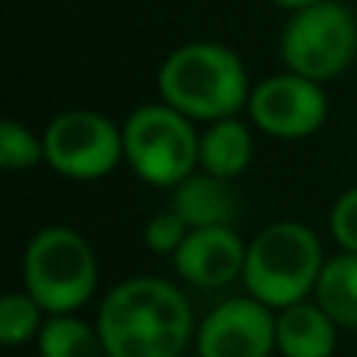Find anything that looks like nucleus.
Instances as JSON below:
<instances>
[{
    "mask_svg": "<svg viewBox=\"0 0 357 357\" xmlns=\"http://www.w3.org/2000/svg\"><path fill=\"white\" fill-rule=\"evenodd\" d=\"M44 326V307L29 291H10L0 301V342L6 348H22L38 339Z\"/></svg>",
    "mask_w": 357,
    "mask_h": 357,
    "instance_id": "dca6fc26",
    "label": "nucleus"
},
{
    "mask_svg": "<svg viewBox=\"0 0 357 357\" xmlns=\"http://www.w3.org/2000/svg\"><path fill=\"white\" fill-rule=\"evenodd\" d=\"M98 257L82 232L69 226H44L22 254L25 291L44 314H75L98 291Z\"/></svg>",
    "mask_w": 357,
    "mask_h": 357,
    "instance_id": "20e7f679",
    "label": "nucleus"
},
{
    "mask_svg": "<svg viewBox=\"0 0 357 357\" xmlns=\"http://www.w3.org/2000/svg\"><path fill=\"white\" fill-rule=\"evenodd\" d=\"M169 210H176L188 229L232 226L238 216V195H235L232 182L197 169L173 188Z\"/></svg>",
    "mask_w": 357,
    "mask_h": 357,
    "instance_id": "9b49d317",
    "label": "nucleus"
},
{
    "mask_svg": "<svg viewBox=\"0 0 357 357\" xmlns=\"http://www.w3.org/2000/svg\"><path fill=\"white\" fill-rule=\"evenodd\" d=\"M98 333L107 357H182L195 339V314L173 282L132 276L104 295Z\"/></svg>",
    "mask_w": 357,
    "mask_h": 357,
    "instance_id": "f257e3e1",
    "label": "nucleus"
},
{
    "mask_svg": "<svg viewBox=\"0 0 357 357\" xmlns=\"http://www.w3.org/2000/svg\"><path fill=\"white\" fill-rule=\"evenodd\" d=\"M270 3L279 6V10H285L291 16V13H301V10H307V6L320 3V0H270Z\"/></svg>",
    "mask_w": 357,
    "mask_h": 357,
    "instance_id": "aec40b11",
    "label": "nucleus"
},
{
    "mask_svg": "<svg viewBox=\"0 0 357 357\" xmlns=\"http://www.w3.org/2000/svg\"><path fill=\"white\" fill-rule=\"evenodd\" d=\"M35 345L38 357H107L98 326H88L75 314L47 317Z\"/></svg>",
    "mask_w": 357,
    "mask_h": 357,
    "instance_id": "2eb2a0df",
    "label": "nucleus"
},
{
    "mask_svg": "<svg viewBox=\"0 0 357 357\" xmlns=\"http://www.w3.org/2000/svg\"><path fill=\"white\" fill-rule=\"evenodd\" d=\"M248 116L264 135L279 142H298L323 129L329 116V100L320 82L301 79L295 73H279L254 85Z\"/></svg>",
    "mask_w": 357,
    "mask_h": 357,
    "instance_id": "6e6552de",
    "label": "nucleus"
},
{
    "mask_svg": "<svg viewBox=\"0 0 357 357\" xmlns=\"http://www.w3.org/2000/svg\"><path fill=\"white\" fill-rule=\"evenodd\" d=\"M248 245L232 226L191 229L182 248L173 254L178 279L197 289H222L245 273Z\"/></svg>",
    "mask_w": 357,
    "mask_h": 357,
    "instance_id": "9d476101",
    "label": "nucleus"
},
{
    "mask_svg": "<svg viewBox=\"0 0 357 357\" xmlns=\"http://www.w3.org/2000/svg\"><path fill=\"white\" fill-rule=\"evenodd\" d=\"M317 304L339 326L357 333V254H335L326 260L317 282Z\"/></svg>",
    "mask_w": 357,
    "mask_h": 357,
    "instance_id": "4468645a",
    "label": "nucleus"
},
{
    "mask_svg": "<svg viewBox=\"0 0 357 357\" xmlns=\"http://www.w3.org/2000/svg\"><path fill=\"white\" fill-rule=\"evenodd\" d=\"M44 163L73 182H98L126 160L123 126L94 110H66L44 129Z\"/></svg>",
    "mask_w": 357,
    "mask_h": 357,
    "instance_id": "0eeeda50",
    "label": "nucleus"
},
{
    "mask_svg": "<svg viewBox=\"0 0 357 357\" xmlns=\"http://www.w3.org/2000/svg\"><path fill=\"white\" fill-rule=\"evenodd\" d=\"M285 73L310 82H333L357 56V19L342 0H320L291 13L279 38Z\"/></svg>",
    "mask_w": 357,
    "mask_h": 357,
    "instance_id": "423d86ee",
    "label": "nucleus"
},
{
    "mask_svg": "<svg viewBox=\"0 0 357 357\" xmlns=\"http://www.w3.org/2000/svg\"><path fill=\"white\" fill-rule=\"evenodd\" d=\"M329 232L345 254H357V185L335 197L329 210Z\"/></svg>",
    "mask_w": 357,
    "mask_h": 357,
    "instance_id": "6ab92c4d",
    "label": "nucleus"
},
{
    "mask_svg": "<svg viewBox=\"0 0 357 357\" xmlns=\"http://www.w3.org/2000/svg\"><path fill=\"white\" fill-rule=\"evenodd\" d=\"M191 229L185 226V220L176 213V210H163V213L151 216L148 226H144V245L154 254H173L182 248V241L188 238Z\"/></svg>",
    "mask_w": 357,
    "mask_h": 357,
    "instance_id": "a211bd4d",
    "label": "nucleus"
},
{
    "mask_svg": "<svg viewBox=\"0 0 357 357\" xmlns=\"http://www.w3.org/2000/svg\"><path fill=\"white\" fill-rule=\"evenodd\" d=\"M323 266L326 257L314 229L295 220H282L260 229L251 238L241 282L248 295L270 310H285L314 295Z\"/></svg>",
    "mask_w": 357,
    "mask_h": 357,
    "instance_id": "7ed1b4c3",
    "label": "nucleus"
},
{
    "mask_svg": "<svg viewBox=\"0 0 357 357\" xmlns=\"http://www.w3.org/2000/svg\"><path fill=\"white\" fill-rule=\"evenodd\" d=\"M160 100L191 123H220L248 110L251 82L241 56L220 41H188L163 60L157 73Z\"/></svg>",
    "mask_w": 357,
    "mask_h": 357,
    "instance_id": "f03ea898",
    "label": "nucleus"
},
{
    "mask_svg": "<svg viewBox=\"0 0 357 357\" xmlns=\"http://www.w3.org/2000/svg\"><path fill=\"white\" fill-rule=\"evenodd\" d=\"M339 323L317 301H301L276 314V351L282 357H333Z\"/></svg>",
    "mask_w": 357,
    "mask_h": 357,
    "instance_id": "f8f14e48",
    "label": "nucleus"
},
{
    "mask_svg": "<svg viewBox=\"0 0 357 357\" xmlns=\"http://www.w3.org/2000/svg\"><path fill=\"white\" fill-rule=\"evenodd\" d=\"M126 163L154 188H176L201 169V132L169 104H142L123 123Z\"/></svg>",
    "mask_w": 357,
    "mask_h": 357,
    "instance_id": "39448f33",
    "label": "nucleus"
},
{
    "mask_svg": "<svg viewBox=\"0 0 357 357\" xmlns=\"http://www.w3.org/2000/svg\"><path fill=\"white\" fill-rule=\"evenodd\" d=\"M38 163H44V138L35 135L19 119H3L0 123V167L10 173H22Z\"/></svg>",
    "mask_w": 357,
    "mask_h": 357,
    "instance_id": "f3484780",
    "label": "nucleus"
},
{
    "mask_svg": "<svg viewBox=\"0 0 357 357\" xmlns=\"http://www.w3.org/2000/svg\"><path fill=\"white\" fill-rule=\"evenodd\" d=\"M254 160V135L251 126L238 116L210 123L201 132V169L216 178H238Z\"/></svg>",
    "mask_w": 357,
    "mask_h": 357,
    "instance_id": "ddd939ff",
    "label": "nucleus"
},
{
    "mask_svg": "<svg viewBox=\"0 0 357 357\" xmlns=\"http://www.w3.org/2000/svg\"><path fill=\"white\" fill-rule=\"evenodd\" d=\"M197 357H270L276 351V310L257 298L216 304L195 333Z\"/></svg>",
    "mask_w": 357,
    "mask_h": 357,
    "instance_id": "1a4fd4ad",
    "label": "nucleus"
}]
</instances>
